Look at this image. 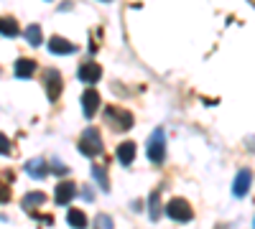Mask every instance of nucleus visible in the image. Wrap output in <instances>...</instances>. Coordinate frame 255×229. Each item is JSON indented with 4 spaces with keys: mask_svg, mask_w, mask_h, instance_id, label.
<instances>
[{
    "mask_svg": "<svg viewBox=\"0 0 255 229\" xmlns=\"http://www.w3.org/2000/svg\"><path fill=\"white\" fill-rule=\"evenodd\" d=\"M49 51H51V54H56V56H69V54H74V51H77V46L72 44V41H67V38L54 36V38L49 41Z\"/></svg>",
    "mask_w": 255,
    "mask_h": 229,
    "instance_id": "nucleus-9",
    "label": "nucleus"
},
{
    "mask_svg": "<svg viewBox=\"0 0 255 229\" xmlns=\"http://www.w3.org/2000/svg\"><path fill=\"white\" fill-rule=\"evenodd\" d=\"M26 41H28V44L31 46H41V26H36V23H31L28 28H26Z\"/></svg>",
    "mask_w": 255,
    "mask_h": 229,
    "instance_id": "nucleus-18",
    "label": "nucleus"
},
{
    "mask_svg": "<svg viewBox=\"0 0 255 229\" xmlns=\"http://www.w3.org/2000/svg\"><path fill=\"white\" fill-rule=\"evenodd\" d=\"M135 143L133 140H125V143H120L118 145V160L123 163V165H130L133 160H135Z\"/></svg>",
    "mask_w": 255,
    "mask_h": 229,
    "instance_id": "nucleus-11",
    "label": "nucleus"
},
{
    "mask_svg": "<svg viewBox=\"0 0 255 229\" xmlns=\"http://www.w3.org/2000/svg\"><path fill=\"white\" fill-rule=\"evenodd\" d=\"M166 217L174 219V222H191V206L184 199H171L166 204Z\"/></svg>",
    "mask_w": 255,
    "mask_h": 229,
    "instance_id": "nucleus-4",
    "label": "nucleus"
},
{
    "mask_svg": "<svg viewBox=\"0 0 255 229\" xmlns=\"http://www.w3.org/2000/svg\"><path fill=\"white\" fill-rule=\"evenodd\" d=\"M148 212H151V219H161V196L158 191H153L151 196H148Z\"/></svg>",
    "mask_w": 255,
    "mask_h": 229,
    "instance_id": "nucleus-16",
    "label": "nucleus"
},
{
    "mask_svg": "<svg viewBox=\"0 0 255 229\" xmlns=\"http://www.w3.org/2000/svg\"><path fill=\"white\" fill-rule=\"evenodd\" d=\"M26 173H28L31 178H44V176L49 173V165H46L44 158H33V160L26 163Z\"/></svg>",
    "mask_w": 255,
    "mask_h": 229,
    "instance_id": "nucleus-12",
    "label": "nucleus"
},
{
    "mask_svg": "<svg viewBox=\"0 0 255 229\" xmlns=\"http://www.w3.org/2000/svg\"><path fill=\"white\" fill-rule=\"evenodd\" d=\"M67 222H69V227H72V229H84V227H87V214L79 212V209H69Z\"/></svg>",
    "mask_w": 255,
    "mask_h": 229,
    "instance_id": "nucleus-15",
    "label": "nucleus"
},
{
    "mask_svg": "<svg viewBox=\"0 0 255 229\" xmlns=\"http://www.w3.org/2000/svg\"><path fill=\"white\" fill-rule=\"evenodd\" d=\"M92 176L97 181V186L102 191H110V181H108V173H105V168H100V165H92Z\"/></svg>",
    "mask_w": 255,
    "mask_h": 229,
    "instance_id": "nucleus-17",
    "label": "nucleus"
},
{
    "mask_svg": "<svg viewBox=\"0 0 255 229\" xmlns=\"http://www.w3.org/2000/svg\"><path fill=\"white\" fill-rule=\"evenodd\" d=\"M8 153H10V140H8V135L0 133V155H8Z\"/></svg>",
    "mask_w": 255,
    "mask_h": 229,
    "instance_id": "nucleus-21",
    "label": "nucleus"
},
{
    "mask_svg": "<svg viewBox=\"0 0 255 229\" xmlns=\"http://www.w3.org/2000/svg\"><path fill=\"white\" fill-rule=\"evenodd\" d=\"M105 120H108L115 130H130L133 128V115L118 110V107H105Z\"/></svg>",
    "mask_w": 255,
    "mask_h": 229,
    "instance_id": "nucleus-3",
    "label": "nucleus"
},
{
    "mask_svg": "<svg viewBox=\"0 0 255 229\" xmlns=\"http://www.w3.org/2000/svg\"><path fill=\"white\" fill-rule=\"evenodd\" d=\"M82 196H84V201H95V196H92V191L87 189V186H82Z\"/></svg>",
    "mask_w": 255,
    "mask_h": 229,
    "instance_id": "nucleus-23",
    "label": "nucleus"
},
{
    "mask_svg": "<svg viewBox=\"0 0 255 229\" xmlns=\"http://www.w3.org/2000/svg\"><path fill=\"white\" fill-rule=\"evenodd\" d=\"M97 110H100V92L87 89L82 94V112H84V117H95Z\"/></svg>",
    "mask_w": 255,
    "mask_h": 229,
    "instance_id": "nucleus-8",
    "label": "nucleus"
},
{
    "mask_svg": "<svg viewBox=\"0 0 255 229\" xmlns=\"http://www.w3.org/2000/svg\"><path fill=\"white\" fill-rule=\"evenodd\" d=\"M51 165H54V171H56V173H67V165H61L59 160H54Z\"/></svg>",
    "mask_w": 255,
    "mask_h": 229,
    "instance_id": "nucleus-24",
    "label": "nucleus"
},
{
    "mask_svg": "<svg viewBox=\"0 0 255 229\" xmlns=\"http://www.w3.org/2000/svg\"><path fill=\"white\" fill-rule=\"evenodd\" d=\"M10 196H8V186H3V183H0V204H5Z\"/></svg>",
    "mask_w": 255,
    "mask_h": 229,
    "instance_id": "nucleus-22",
    "label": "nucleus"
},
{
    "mask_svg": "<svg viewBox=\"0 0 255 229\" xmlns=\"http://www.w3.org/2000/svg\"><path fill=\"white\" fill-rule=\"evenodd\" d=\"M77 191H79V189H77L74 181H61V183L56 186V204H59V206H67V204L77 196Z\"/></svg>",
    "mask_w": 255,
    "mask_h": 229,
    "instance_id": "nucleus-7",
    "label": "nucleus"
},
{
    "mask_svg": "<svg viewBox=\"0 0 255 229\" xmlns=\"http://www.w3.org/2000/svg\"><path fill=\"white\" fill-rule=\"evenodd\" d=\"M36 74V61L33 59H18L15 61V76L18 79H31Z\"/></svg>",
    "mask_w": 255,
    "mask_h": 229,
    "instance_id": "nucleus-13",
    "label": "nucleus"
},
{
    "mask_svg": "<svg viewBox=\"0 0 255 229\" xmlns=\"http://www.w3.org/2000/svg\"><path fill=\"white\" fill-rule=\"evenodd\" d=\"M102 3H113V0H102Z\"/></svg>",
    "mask_w": 255,
    "mask_h": 229,
    "instance_id": "nucleus-25",
    "label": "nucleus"
},
{
    "mask_svg": "<svg viewBox=\"0 0 255 229\" xmlns=\"http://www.w3.org/2000/svg\"><path fill=\"white\" fill-rule=\"evenodd\" d=\"M145 153H148V160L151 163H163L166 160V130L163 128H156L153 135L148 138Z\"/></svg>",
    "mask_w": 255,
    "mask_h": 229,
    "instance_id": "nucleus-1",
    "label": "nucleus"
},
{
    "mask_svg": "<svg viewBox=\"0 0 255 229\" xmlns=\"http://www.w3.org/2000/svg\"><path fill=\"white\" fill-rule=\"evenodd\" d=\"M79 81H84V84H95V81H100L102 76V67L95 64V61H87V64H82L79 67Z\"/></svg>",
    "mask_w": 255,
    "mask_h": 229,
    "instance_id": "nucleus-6",
    "label": "nucleus"
},
{
    "mask_svg": "<svg viewBox=\"0 0 255 229\" xmlns=\"http://www.w3.org/2000/svg\"><path fill=\"white\" fill-rule=\"evenodd\" d=\"M44 194H38V191H31L26 199H23V209H33V206H38V204H44Z\"/></svg>",
    "mask_w": 255,
    "mask_h": 229,
    "instance_id": "nucleus-19",
    "label": "nucleus"
},
{
    "mask_svg": "<svg viewBox=\"0 0 255 229\" xmlns=\"http://www.w3.org/2000/svg\"><path fill=\"white\" fill-rule=\"evenodd\" d=\"M250 183H253V173H250V171H240V173H238V178H235V186H232V194H235L238 199L248 196Z\"/></svg>",
    "mask_w": 255,
    "mask_h": 229,
    "instance_id": "nucleus-10",
    "label": "nucleus"
},
{
    "mask_svg": "<svg viewBox=\"0 0 255 229\" xmlns=\"http://www.w3.org/2000/svg\"><path fill=\"white\" fill-rule=\"evenodd\" d=\"M97 229H113V219L108 214H100L97 217Z\"/></svg>",
    "mask_w": 255,
    "mask_h": 229,
    "instance_id": "nucleus-20",
    "label": "nucleus"
},
{
    "mask_svg": "<svg viewBox=\"0 0 255 229\" xmlns=\"http://www.w3.org/2000/svg\"><path fill=\"white\" fill-rule=\"evenodd\" d=\"M20 31H18V23H15V18L10 15H0V36H5V38H15Z\"/></svg>",
    "mask_w": 255,
    "mask_h": 229,
    "instance_id": "nucleus-14",
    "label": "nucleus"
},
{
    "mask_svg": "<svg viewBox=\"0 0 255 229\" xmlns=\"http://www.w3.org/2000/svg\"><path fill=\"white\" fill-rule=\"evenodd\" d=\"M79 151H82V155H87V158L100 155L102 153V135H100V130H95V128L84 130L82 138H79Z\"/></svg>",
    "mask_w": 255,
    "mask_h": 229,
    "instance_id": "nucleus-2",
    "label": "nucleus"
},
{
    "mask_svg": "<svg viewBox=\"0 0 255 229\" xmlns=\"http://www.w3.org/2000/svg\"><path fill=\"white\" fill-rule=\"evenodd\" d=\"M44 87H46L49 99H51V102H56V99H59V94H61V87H64L61 74H59L56 69H46V74H44Z\"/></svg>",
    "mask_w": 255,
    "mask_h": 229,
    "instance_id": "nucleus-5",
    "label": "nucleus"
}]
</instances>
